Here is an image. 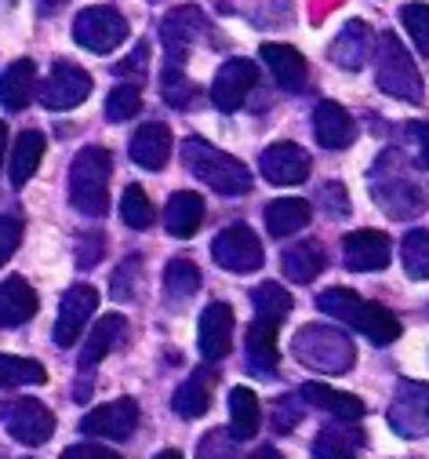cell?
Segmentation results:
<instances>
[{
    "instance_id": "6da1fadb",
    "label": "cell",
    "mask_w": 429,
    "mask_h": 459,
    "mask_svg": "<svg viewBox=\"0 0 429 459\" xmlns=\"http://www.w3.org/2000/svg\"><path fill=\"white\" fill-rule=\"evenodd\" d=\"M367 183H372V201H379V208H382L390 219H415V215L429 204L425 183L415 176L411 160H408L404 150H397V146H390V150L375 160Z\"/></svg>"
},
{
    "instance_id": "7a4b0ae2",
    "label": "cell",
    "mask_w": 429,
    "mask_h": 459,
    "mask_svg": "<svg viewBox=\"0 0 429 459\" xmlns=\"http://www.w3.org/2000/svg\"><path fill=\"white\" fill-rule=\"evenodd\" d=\"M291 358L313 372H324V376H342L353 368L356 361V347L353 339L331 325H305L295 332L291 339Z\"/></svg>"
},
{
    "instance_id": "3957f363",
    "label": "cell",
    "mask_w": 429,
    "mask_h": 459,
    "mask_svg": "<svg viewBox=\"0 0 429 459\" xmlns=\"http://www.w3.org/2000/svg\"><path fill=\"white\" fill-rule=\"evenodd\" d=\"M182 160H186V168L204 186H211L222 197H244L252 190V171L244 168L236 157L215 150L208 139H186L182 143Z\"/></svg>"
},
{
    "instance_id": "277c9868",
    "label": "cell",
    "mask_w": 429,
    "mask_h": 459,
    "mask_svg": "<svg viewBox=\"0 0 429 459\" xmlns=\"http://www.w3.org/2000/svg\"><path fill=\"white\" fill-rule=\"evenodd\" d=\"M109 176L113 157L102 146H84L70 168V204L88 219H102L109 208Z\"/></svg>"
},
{
    "instance_id": "5b68a950",
    "label": "cell",
    "mask_w": 429,
    "mask_h": 459,
    "mask_svg": "<svg viewBox=\"0 0 429 459\" xmlns=\"http://www.w3.org/2000/svg\"><path fill=\"white\" fill-rule=\"evenodd\" d=\"M375 84L400 102H422L418 66L404 51V44L397 40V33H382V40L375 48Z\"/></svg>"
},
{
    "instance_id": "8992f818",
    "label": "cell",
    "mask_w": 429,
    "mask_h": 459,
    "mask_svg": "<svg viewBox=\"0 0 429 459\" xmlns=\"http://www.w3.org/2000/svg\"><path fill=\"white\" fill-rule=\"evenodd\" d=\"M0 423H4V430L26 448H37V445L51 441V434H55V412L37 397L0 401Z\"/></svg>"
},
{
    "instance_id": "52a82bcc",
    "label": "cell",
    "mask_w": 429,
    "mask_h": 459,
    "mask_svg": "<svg viewBox=\"0 0 429 459\" xmlns=\"http://www.w3.org/2000/svg\"><path fill=\"white\" fill-rule=\"evenodd\" d=\"M211 259L229 273H255L266 263V252H262V241H259V234L252 226L233 222V226H226L215 234Z\"/></svg>"
},
{
    "instance_id": "ba28073f",
    "label": "cell",
    "mask_w": 429,
    "mask_h": 459,
    "mask_svg": "<svg viewBox=\"0 0 429 459\" xmlns=\"http://www.w3.org/2000/svg\"><path fill=\"white\" fill-rule=\"evenodd\" d=\"M73 40L95 55H109L113 48H120L128 40V22L116 8H106V4H95V8H84L77 19H73Z\"/></svg>"
},
{
    "instance_id": "9c48e42d",
    "label": "cell",
    "mask_w": 429,
    "mask_h": 459,
    "mask_svg": "<svg viewBox=\"0 0 429 459\" xmlns=\"http://www.w3.org/2000/svg\"><path fill=\"white\" fill-rule=\"evenodd\" d=\"M386 420L400 437H429V383L400 379Z\"/></svg>"
},
{
    "instance_id": "30bf717a",
    "label": "cell",
    "mask_w": 429,
    "mask_h": 459,
    "mask_svg": "<svg viewBox=\"0 0 429 459\" xmlns=\"http://www.w3.org/2000/svg\"><path fill=\"white\" fill-rule=\"evenodd\" d=\"M91 95V74L73 66V63H55L47 81L40 84V106L58 113V109H73Z\"/></svg>"
},
{
    "instance_id": "8fae6325",
    "label": "cell",
    "mask_w": 429,
    "mask_h": 459,
    "mask_svg": "<svg viewBox=\"0 0 429 459\" xmlns=\"http://www.w3.org/2000/svg\"><path fill=\"white\" fill-rule=\"evenodd\" d=\"M139 427V401L135 397H116L109 405L91 409L81 420V430L91 437H106V441H128Z\"/></svg>"
},
{
    "instance_id": "7c38bea8",
    "label": "cell",
    "mask_w": 429,
    "mask_h": 459,
    "mask_svg": "<svg viewBox=\"0 0 429 459\" xmlns=\"http://www.w3.org/2000/svg\"><path fill=\"white\" fill-rule=\"evenodd\" d=\"M95 307H99V292L91 289V284H73V289H66L63 303H58L55 328H51L58 347L63 351L73 347V342L81 339V332H84V325H88V317L95 314Z\"/></svg>"
},
{
    "instance_id": "4fadbf2b",
    "label": "cell",
    "mask_w": 429,
    "mask_h": 459,
    "mask_svg": "<svg viewBox=\"0 0 429 459\" xmlns=\"http://www.w3.org/2000/svg\"><path fill=\"white\" fill-rule=\"evenodd\" d=\"M393 255V245L382 230H353L342 238V263L353 273H372V270H386Z\"/></svg>"
},
{
    "instance_id": "5bb4252c",
    "label": "cell",
    "mask_w": 429,
    "mask_h": 459,
    "mask_svg": "<svg viewBox=\"0 0 429 459\" xmlns=\"http://www.w3.org/2000/svg\"><path fill=\"white\" fill-rule=\"evenodd\" d=\"M259 168L273 186H298L310 179V153L295 143H273L259 157Z\"/></svg>"
},
{
    "instance_id": "9a60e30c",
    "label": "cell",
    "mask_w": 429,
    "mask_h": 459,
    "mask_svg": "<svg viewBox=\"0 0 429 459\" xmlns=\"http://www.w3.org/2000/svg\"><path fill=\"white\" fill-rule=\"evenodd\" d=\"M255 81H259L255 63H248V59H229V63L215 74L211 102H215L219 109L233 113V109H240V106H244V99H248V91L255 88Z\"/></svg>"
},
{
    "instance_id": "2e32d148",
    "label": "cell",
    "mask_w": 429,
    "mask_h": 459,
    "mask_svg": "<svg viewBox=\"0 0 429 459\" xmlns=\"http://www.w3.org/2000/svg\"><path fill=\"white\" fill-rule=\"evenodd\" d=\"M204 30H208V22H204V15H201L197 8H178V12H171V15L164 19V26H160V40H164V48H167V63H175V66L186 63L193 40H197Z\"/></svg>"
},
{
    "instance_id": "e0dca14e",
    "label": "cell",
    "mask_w": 429,
    "mask_h": 459,
    "mask_svg": "<svg viewBox=\"0 0 429 459\" xmlns=\"http://www.w3.org/2000/svg\"><path fill=\"white\" fill-rule=\"evenodd\" d=\"M229 335H233V310L226 303H208L197 325V347L204 361H222L229 354Z\"/></svg>"
},
{
    "instance_id": "ac0fdd59",
    "label": "cell",
    "mask_w": 429,
    "mask_h": 459,
    "mask_svg": "<svg viewBox=\"0 0 429 459\" xmlns=\"http://www.w3.org/2000/svg\"><path fill=\"white\" fill-rule=\"evenodd\" d=\"M244 358H248V372L259 379H277L280 351H277V325L252 321L248 339H244Z\"/></svg>"
},
{
    "instance_id": "d6986e66",
    "label": "cell",
    "mask_w": 429,
    "mask_h": 459,
    "mask_svg": "<svg viewBox=\"0 0 429 459\" xmlns=\"http://www.w3.org/2000/svg\"><path fill=\"white\" fill-rule=\"evenodd\" d=\"M372 30H367L360 19H353V22H346L342 26V33L331 40V63L335 66H342V70H349V74H356V70H364L367 66V55H372Z\"/></svg>"
},
{
    "instance_id": "ffe728a7",
    "label": "cell",
    "mask_w": 429,
    "mask_h": 459,
    "mask_svg": "<svg viewBox=\"0 0 429 459\" xmlns=\"http://www.w3.org/2000/svg\"><path fill=\"white\" fill-rule=\"evenodd\" d=\"M313 135L324 150H346L356 139V125L339 102L328 99L313 109Z\"/></svg>"
},
{
    "instance_id": "44dd1931",
    "label": "cell",
    "mask_w": 429,
    "mask_h": 459,
    "mask_svg": "<svg viewBox=\"0 0 429 459\" xmlns=\"http://www.w3.org/2000/svg\"><path fill=\"white\" fill-rule=\"evenodd\" d=\"M40 299L22 277L0 281V328H19L37 314Z\"/></svg>"
},
{
    "instance_id": "7402d4cb",
    "label": "cell",
    "mask_w": 429,
    "mask_h": 459,
    "mask_svg": "<svg viewBox=\"0 0 429 459\" xmlns=\"http://www.w3.org/2000/svg\"><path fill=\"white\" fill-rule=\"evenodd\" d=\"M128 153H132V160H135L139 168L160 171V168L167 164V153H171V132H167L164 125L150 121V125H142V128L132 135Z\"/></svg>"
},
{
    "instance_id": "603a6c76",
    "label": "cell",
    "mask_w": 429,
    "mask_h": 459,
    "mask_svg": "<svg viewBox=\"0 0 429 459\" xmlns=\"http://www.w3.org/2000/svg\"><path fill=\"white\" fill-rule=\"evenodd\" d=\"M201 222H204V201H201V194H190V190L171 194V201L164 208V226H167L171 238H182V241L193 238L197 230H201Z\"/></svg>"
},
{
    "instance_id": "cb8c5ba5",
    "label": "cell",
    "mask_w": 429,
    "mask_h": 459,
    "mask_svg": "<svg viewBox=\"0 0 429 459\" xmlns=\"http://www.w3.org/2000/svg\"><path fill=\"white\" fill-rule=\"evenodd\" d=\"M211 386H215V372H211V368L193 372L186 383H182V386L171 394V409H175L182 420H201V416L211 409Z\"/></svg>"
},
{
    "instance_id": "d4e9b609",
    "label": "cell",
    "mask_w": 429,
    "mask_h": 459,
    "mask_svg": "<svg viewBox=\"0 0 429 459\" xmlns=\"http://www.w3.org/2000/svg\"><path fill=\"white\" fill-rule=\"evenodd\" d=\"M259 55H262V63L270 66V74L277 77L280 88H287V91H302L305 88V59L295 48H287V44H262Z\"/></svg>"
},
{
    "instance_id": "484cf974",
    "label": "cell",
    "mask_w": 429,
    "mask_h": 459,
    "mask_svg": "<svg viewBox=\"0 0 429 459\" xmlns=\"http://www.w3.org/2000/svg\"><path fill=\"white\" fill-rule=\"evenodd\" d=\"M324 266H328V255H324L321 241H298L280 255V270L287 273V281H298V284L317 281V273H324Z\"/></svg>"
},
{
    "instance_id": "4316f807",
    "label": "cell",
    "mask_w": 429,
    "mask_h": 459,
    "mask_svg": "<svg viewBox=\"0 0 429 459\" xmlns=\"http://www.w3.org/2000/svg\"><path fill=\"white\" fill-rule=\"evenodd\" d=\"M364 448V430L353 423H331L313 437V459H356Z\"/></svg>"
},
{
    "instance_id": "83f0119b",
    "label": "cell",
    "mask_w": 429,
    "mask_h": 459,
    "mask_svg": "<svg viewBox=\"0 0 429 459\" xmlns=\"http://www.w3.org/2000/svg\"><path fill=\"white\" fill-rule=\"evenodd\" d=\"M302 397L310 401L313 409L331 412L339 423H356V420L364 416V401H360V397L342 394V390H331V386H324V383H305V386H302Z\"/></svg>"
},
{
    "instance_id": "f1b7e54d",
    "label": "cell",
    "mask_w": 429,
    "mask_h": 459,
    "mask_svg": "<svg viewBox=\"0 0 429 459\" xmlns=\"http://www.w3.org/2000/svg\"><path fill=\"white\" fill-rule=\"evenodd\" d=\"M124 317L120 314H106V317H99L95 321V328L88 332V339H84V351H81V358H77V365L81 368H95L113 347H116V339L124 335Z\"/></svg>"
},
{
    "instance_id": "f546056e",
    "label": "cell",
    "mask_w": 429,
    "mask_h": 459,
    "mask_svg": "<svg viewBox=\"0 0 429 459\" xmlns=\"http://www.w3.org/2000/svg\"><path fill=\"white\" fill-rule=\"evenodd\" d=\"M259 420H262V409H259V397L252 386H233L229 390V434L236 441H248L259 434Z\"/></svg>"
},
{
    "instance_id": "4dcf8cb0",
    "label": "cell",
    "mask_w": 429,
    "mask_h": 459,
    "mask_svg": "<svg viewBox=\"0 0 429 459\" xmlns=\"http://www.w3.org/2000/svg\"><path fill=\"white\" fill-rule=\"evenodd\" d=\"M313 208L310 201H302V197H280L266 208V230L273 238H287V234H298V230L310 222Z\"/></svg>"
},
{
    "instance_id": "1f68e13d",
    "label": "cell",
    "mask_w": 429,
    "mask_h": 459,
    "mask_svg": "<svg viewBox=\"0 0 429 459\" xmlns=\"http://www.w3.org/2000/svg\"><path fill=\"white\" fill-rule=\"evenodd\" d=\"M33 74H37V66L30 59L12 63L4 70V77H0V106L12 109V113L26 109L30 106V95H33Z\"/></svg>"
},
{
    "instance_id": "d6a6232c",
    "label": "cell",
    "mask_w": 429,
    "mask_h": 459,
    "mask_svg": "<svg viewBox=\"0 0 429 459\" xmlns=\"http://www.w3.org/2000/svg\"><path fill=\"white\" fill-rule=\"evenodd\" d=\"M252 303H255V321H266V325H277V328L295 310V299L287 296L284 284H277V281H262L259 289L252 292Z\"/></svg>"
},
{
    "instance_id": "836d02e7",
    "label": "cell",
    "mask_w": 429,
    "mask_h": 459,
    "mask_svg": "<svg viewBox=\"0 0 429 459\" xmlns=\"http://www.w3.org/2000/svg\"><path fill=\"white\" fill-rule=\"evenodd\" d=\"M44 157V135L40 132H22L15 139V150H12V164H8V176L15 186H26L33 179V171Z\"/></svg>"
},
{
    "instance_id": "e575fe53",
    "label": "cell",
    "mask_w": 429,
    "mask_h": 459,
    "mask_svg": "<svg viewBox=\"0 0 429 459\" xmlns=\"http://www.w3.org/2000/svg\"><path fill=\"white\" fill-rule=\"evenodd\" d=\"M201 281L204 277L190 259H171L164 266V296L171 303H186V299H193L201 292Z\"/></svg>"
},
{
    "instance_id": "d590c367",
    "label": "cell",
    "mask_w": 429,
    "mask_h": 459,
    "mask_svg": "<svg viewBox=\"0 0 429 459\" xmlns=\"http://www.w3.org/2000/svg\"><path fill=\"white\" fill-rule=\"evenodd\" d=\"M356 328L375 342V347H390L393 339H400V321L393 310H386L382 303H364V314L356 321Z\"/></svg>"
},
{
    "instance_id": "8d00e7d4",
    "label": "cell",
    "mask_w": 429,
    "mask_h": 459,
    "mask_svg": "<svg viewBox=\"0 0 429 459\" xmlns=\"http://www.w3.org/2000/svg\"><path fill=\"white\" fill-rule=\"evenodd\" d=\"M47 372L40 361L30 358H15V354H0V390H12V386H44Z\"/></svg>"
},
{
    "instance_id": "74e56055",
    "label": "cell",
    "mask_w": 429,
    "mask_h": 459,
    "mask_svg": "<svg viewBox=\"0 0 429 459\" xmlns=\"http://www.w3.org/2000/svg\"><path fill=\"white\" fill-rule=\"evenodd\" d=\"M400 259H404V273L411 281L429 277V230H411V234H404Z\"/></svg>"
},
{
    "instance_id": "f35d334b",
    "label": "cell",
    "mask_w": 429,
    "mask_h": 459,
    "mask_svg": "<svg viewBox=\"0 0 429 459\" xmlns=\"http://www.w3.org/2000/svg\"><path fill=\"white\" fill-rule=\"evenodd\" d=\"M317 307H321L324 314H331V317L353 325V328H356V321H360V314H364V299H360L356 292H349V289H328V292H321V296H317Z\"/></svg>"
},
{
    "instance_id": "ab89813d",
    "label": "cell",
    "mask_w": 429,
    "mask_h": 459,
    "mask_svg": "<svg viewBox=\"0 0 429 459\" xmlns=\"http://www.w3.org/2000/svg\"><path fill=\"white\" fill-rule=\"evenodd\" d=\"M139 109H142V91H139L135 84H120V88H113L109 99H106V121L124 125V121L135 117Z\"/></svg>"
},
{
    "instance_id": "60d3db41",
    "label": "cell",
    "mask_w": 429,
    "mask_h": 459,
    "mask_svg": "<svg viewBox=\"0 0 429 459\" xmlns=\"http://www.w3.org/2000/svg\"><path fill=\"white\" fill-rule=\"evenodd\" d=\"M120 219H124L132 230H146L153 222V204H150V197H146L142 186L132 183L124 190V197H120Z\"/></svg>"
},
{
    "instance_id": "b9f144b4",
    "label": "cell",
    "mask_w": 429,
    "mask_h": 459,
    "mask_svg": "<svg viewBox=\"0 0 429 459\" xmlns=\"http://www.w3.org/2000/svg\"><path fill=\"white\" fill-rule=\"evenodd\" d=\"M160 91H164V102H171L175 109H186V106L193 102V95H197V88L190 84V77L182 74V66H175V63H167V66H164Z\"/></svg>"
},
{
    "instance_id": "7bdbcfd3",
    "label": "cell",
    "mask_w": 429,
    "mask_h": 459,
    "mask_svg": "<svg viewBox=\"0 0 429 459\" xmlns=\"http://www.w3.org/2000/svg\"><path fill=\"white\" fill-rule=\"evenodd\" d=\"M400 22L411 33L415 48L422 55H429V4H404L400 8Z\"/></svg>"
},
{
    "instance_id": "ee69618b",
    "label": "cell",
    "mask_w": 429,
    "mask_h": 459,
    "mask_svg": "<svg viewBox=\"0 0 429 459\" xmlns=\"http://www.w3.org/2000/svg\"><path fill=\"white\" fill-rule=\"evenodd\" d=\"M139 270H142V259H139V255H132V259H124V263H120V270L113 273V284H109L113 299L128 303V299L135 296V273H139Z\"/></svg>"
},
{
    "instance_id": "f6af8a7d",
    "label": "cell",
    "mask_w": 429,
    "mask_h": 459,
    "mask_svg": "<svg viewBox=\"0 0 429 459\" xmlns=\"http://www.w3.org/2000/svg\"><path fill=\"white\" fill-rule=\"evenodd\" d=\"M233 434L229 430H211L197 445V459H233Z\"/></svg>"
},
{
    "instance_id": "bcb514c9",
    "label": "cell",
    "mask_w": 429,
    "mask_h": 459,
    "mask_svg": "<svg viewBox=\"0 0 429 459\" xmlns=\"http://www.w3.org/2000/svg\"><path fill=\"white\" fill-rule=\"evenodd\" d=\"M22 241V219L19 215H0V266H4Z\"/></svg>"
},
{
    "instance_id": "7dc6e473",
    "label": "cell",
    "mask_w": 429,
    "mask_h": 459,
    "mask_svg": "<svg viewBox=\"0 0 429 459\" xmlns=\"http://www.w3.org/2000/svg\"><path fill=\"white\" fill-rule=\"evenodd\" d=\"M302 420V401L298 397H280L273 405V430L277 434H291Z\"/></svg>"
},
{
    "instance_id": "c3c4849f",
    "label": "cell",
    "mask_w": 429,
    "mask_h": 459,
    "mask_svg": "<svg viewBox=\"0 0 429 459\" xmlns=\"http://www.w3.org/2000/svg\"><path fill=\"white\" fill-rule=\"evenodd\" d=\"M321 208L331 212V215H349L346 186H342V183H324V186H321Z\"/></svg>"
},
{
    "instance_id": "681fc988",
    "label": "cell",
    "mask_w": 429,
    "mask_h": 459,
    "mask_svg": "<svg viewBox=\"0 0 429 459\" xmlns=\"http://www.w3.org/2000/svg\"><path fill=\"white\" fill-rule=\"evenodd\" d=\"M102 248H106L102 234H88V238L77 245V266H81V270L99 266V263H102Z\"/></svg>"
},
{
    "instance_id": "f907efd6",
    "label": "cell",
    "mask_w": 429,
    "mask_h": 459,
    "mask_svg": "<svg viewBox=\"0 0 429 459\" xmlns=\"http://www.w3.org/2000/svg\"><path fill=\"white\" fill-rule=\"evenodd\" d=\"M58 459H120V455H113L109 448H99V445H70L63 455H58Z\"/></svg>"
},
{
    "instance_id": "816d5d0a",
    "label": "cell",
    "mask_w": 429,
    "mask_h": 459,
    "mask_svg": "<svg viewBox=\"0 0 429 459\" xmlns=\"http://www.w3.org/2000/svg\"><path fill=\"white\" fill-rule=\"evenodd\" d=\"M408 132L415 135V143H418V164L429 171V125H408Z\"/></svg>"
},
{
    "instance_id": "f5cc1de1",
    "label": "cell",
    "mask_w": 429,
    "mask_h": 459,
    "mask_svg": "<svg viewBox=\"0 0 429 459\" xmlns=\"http://www.w3.org/2000/svg\"><path fill=\"white\" fill-rule=\"evenodd\" d=\"M146 59H150V51H146V44H139L135 48V55L128 63H120V74H132V70H146Z\"/></svg>"
},
{
    "instance_id": "db71d44e",
    "label": "cell",
    "mask_w": 429,
    "mask_h": 459,
    "mask_svg": "<svg viewBox=\"0 0 429 459\" xmlns=\"http://www.w3.org/2000/svg\"><path fill=\"white\" fill-rule=\"evenodd\" d=\"M248 459H284V455H280V448H273V445H259Z\"/></svg>"
},
{
    "instance_id": "11a10c76",
    "label": "cell",
    "mask_w": 429,
    "mask_h": 459,
    "mask_svg": "<svg viewBox=\"0 0 429 459\" xmlns=\"http://www.w3.org/2000/svg\"><path fill=\"white\" fill-rule=\"evenodd\" d=\"M4 146H8V125L0 121V160H4Z\"/></svg>"
},
{
    "instance_id": "9f6ffc18",
    "label": "cell",
    "mask_w": 429,
    "mask_h": 459,
    "mask_svg": "<svg viewBox=\"0 0 429 459\" xmlns=\"http://www.w3.org/2000/svg\"><path fill=\"white\" fill-rule=\"evenodd\" d=\"M153 459H182V452H175V448H164V452H157Z\"/></svg>"
}]
</instances>
